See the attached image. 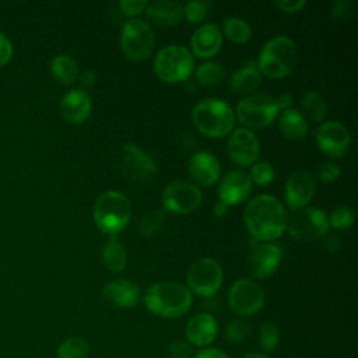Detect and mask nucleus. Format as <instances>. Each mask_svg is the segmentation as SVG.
<instances>
[{
    "label": "nucleus",
    "instance_id": "obj_45",
    "mask_svg": "<svg viewBox=\"0 0 358 358\" xmlns=\"http://www.w3.org/2000/svg\"><path fill=\"white\" fill-rule=\"evenodd\" d=\"M193 358H229L222 350L214 348V347H207L199 351L197 354L193 355Z\"/></svg>",
    "mask_w": 358,
    "mask_h": 358
},
{
    "label": "nucleus",
    "instance_id": "obj_33",
    "mask_svg": "<svg viewBox=\"0 0 358 358\" xmlns=\"http://www.w3.org/2000/svg\"><path fill=\"white\" fill-rule=\"evenodd\" d=\"M165 224V213L162 210H150L138 221V232L144 238L157 235Z\"/></svg>",
    "mask_w": 358,
    "mask_h": 358
},
{
    "label": "nucleus",
    "instance_id": "obj_34",
    "mask_svg": "<svg viewBox=\"0 0 358 358\" xmlns=\"http://www.w3.org/2000/svg\"><path fill=\"white\" fill-rule=\"evenodd\" d=\"M280 343V329L271 322L266 320L259 330V344L263 352H273Z\"/></svg>",
    "mask_w": 358,
    "mask_h": 358
},
{
    "label": "nucleus",
    "instance_id": "obj_48",
    "mask_svg": "<svg viewBox=\"0 0 358 358\" xmlns=\"http://www.w3.org/2000/svg\"><path fill=\"white\" fill-rule=\"evenodd\" d=\"M228 206L225 204V203H222V201H217L215 204H214V207H213V213H214V215H217V217H224L227 213H228Z\"/></svg>",
    "mask_w": 358,
    "mask_h": 358
},
{
    "label": "nucleus",
    "instance_id": "obj_9",
    "mask_svg": "<svg viewBox=\"0 0 358 358\" xmlns=\"http://www.w3.org/2000/svg\"><path fill=\"white\" fill-rule=\"evenodd\" d=\"M222 267L211 257H201L196 260L186 273V287L192 294L203 298L215 295L222 285Z\"/></svg>",
    "mask_w": 358,
    "mask_h": 358
},
{
    "label": "nucleus",
    "instance_id": "obj_6",
    "mask_svg": "<svg viewBox=\"0 0 358 358\" xmlns=\"http://www.w3.org/2000/svg\"><path fill=\"white\" fill-rule=\"evenodd\" d=\"M281 108L277 98L267 94H250L242 98L235 109V117L245 129H264L273 123Z\"/></svg>",
    "mask_w": 358,
    "mask_h": 358
},
{
    "label": "nucleus",
    "instance_id": "obj_22",
    "mask_svg": "<svg viewBox=\"0 0 358 358\" xmlns=\"http://www.w3.org/2000/svg\"><path fill=\"white\" fill-rule=\"evenodd\" d=\"M92 109L91 96L85 90L73 88L67 91L60 101L62 116L73 124H80L88 119Z\"/></svg>",
    "mask_w": 358,
    "mask_h": 358
},
{
    "label": "nucleus",
    "instance_id": "obj_42",
    "mask_svg": "<svg viewBox=\"0 0 358 358\" xmlns=\"http://www.w3.org/2000/svg\"><path fill=\"white\" fill-rule=\"evenodd\" d=\"M147 4L148 3L145 0H122L119 3V8L123 15L136 18V15L141 14L145 10Z\"/></svg>",
    "mask_w": 358,
    "mask_h": 358
},
{
    "label": "nucleus",
    "instance_id": "obj_12",
    "mask_svg": "<svg viewBox=\"0 0 358 358\" xmlns=\"http://www.w3.org/2000/svg\"><path fill=\"white\" fill-rule=\"evenodd\" d=\"M203 200L200 187L187 180H172L162 192V204L165 210L173 214L193 213Z\"/></svg>",
    "mask_w": 358,
    "mask_h": 358
},
{
    "label": "nucleus",
    "instance_id": "obj_18",
    "mask_svg": "<svg viewBox=\"0 0 358 358\" xmlns=\"http://www.w3.org/2000/svg\"><path fill=\"white\" fill-rule=\"evenodd\" d=\"M218 336V323L211 313L200 312L193 315L185 326V337L190 345L207 348Z\"/></svg>",
    "mask_w": 358,
    "mask_h": 358
},
{
    "label": "nucleus",
    "instance_id": "obj_50",
    "mask_svg": "<svg viewBox=\"0 0 358 358\" xmlns=\"http://www.w3.org/2000/svg\"><path fill=\"white\" fill-rule=\"evenodd\" d=\"M242 358H268L264 352H249L246 355H243Z\"/></svg>",
    "mask_w": 358,
    "mask_h": 358
},
{
    "label": "nucleus",
    "instance_id": "obj_32",
    "mask_svg": "<svg viewBox=\"0 0 358 358\" xmlns=\"http://www.w3.org/2000/svg\"><path fill=\"white\" fill-rule=\"evenodd\" d=\"M196 81L204 87H213L222 81L225 77V69L221 63L206 62L200 64L194 71Z\"/></svg>",
    "mask_w": 358,
    "mask_h": 358
},
{
    "label": "nucleus",
    "instance_id": "obj_11",
    "mask_svg": "<svg viewBox=\"0 0 358 358\" xmlns=\"http://www.w3.org/2000/svg\"><path fill=\"white\" fill-rule=\"evenodd\" d=\"M228 305L241 317L253 316L264 305V291L256 281L239 278L228 289Z\"/></svg>",
    "mask_w": 358,
    "mask_h": 358
},
{
    "label": "nucleus",
    "instance_id": "obj_4",
    "mask_svg": "<svg viewBox=\"0 0 358 358\" xmlns=\"http://www.w3.org/2000/svg\"><path fill=\"white\" fill-rule=\"evenodd\" d=\"M298 60V49L295 42L284 35L274 36L262 48L256 66L260 74L268 78H284L289 76Z\"/></svg>",
    "mask_w": 358,
    "mask_h": 358
},
{
    "label": "nucleus",
    "instance_id": "obj_37",
    "mask_svg": "<svg viewBox=\"0 0 358 358\" xmlns=\"http://www.w3.org/2000/svg\"><path fill=\"white\" fill-rule=\"evenodd\" d=\"M210 6L211 3L206 0L187 1L183 6V18H186L190 24H199L207 17Z\"/></svg>",
    "mask_w": 358,
    "mask_h": 358
},
{
    "label": "nucleus",
    "instance_id": "obj_16",
    "mask_svg": "<svg viewBox=\"0 0 358 358\" xmlns=\"http://www.w3.org/2000/svg\"><path fill=\"white\" fill-rule=\"evenodd\" d=\"M316 183L308 171L294 172L285 182L284 197L291 210H301L309 204L315 194Z\"/></svg>",
    "mask_w": 358,
    "mask_h": 358
},
{
    "label": "nucleus",
    "instance_id": "obj_38",
    "mask_svg": "<svg viewBox=\"0 0 358 358\" xmlns=\"http://www.w3.org/2000/svg\"><path fill=\"white\" fill-rule=\"evenodd\" d=\"M249 333H250V327L243 319H232L225 326V338L231 344H239L245 341Z\"/></svg>",
    "mask_w": 358,
    "mask_h": 358
},
{
    "label": "nucleus",
    "instance_id": "obj_26",
    "mask_svg": "<svg viewBox=\"0 0 358 358\" xmlns=\"http://www.w3.org/2000/svg\"><path fill=\"white\" fill-rule=\"evenodd\" d=\"M278 129L284 137L298 141L306 137L308 134V120L296 109H284L278 113Z\"/></svg>",
    "mask_w": 358,
    "mask_h": 358
},
{
    "label": "nucleus",
    "instance_id": "obj_8",
    "mask_svg": "<svg viewBox=\"0 0 358 358\" xmlns=\"http://www.w3.org/2000/svg\"><path fill=\"white\" fill-rule=\"evenodd\" d=\"M155 45V35L151 25L141 18H129L120 29V48L131 62L147 59Z\"/></svg>",
    "mask_w": 358,
    "mask_h": 358
},
{
    "label": "nucleus",
    "instance_id": "obj_41",
    "mask_svg": "<svg viewBox=\"0 0 358 358\" xmlns=\"http://www.w3.org/2000/svg\"><path fill=\"white\" fill-rule=\"evenodd\" d=\"M330 13L334 20L347 21L351 18V15L354 13V6L350 0H338V1L333 3Z\"/></svg>",
    "mask_w": 358,
    "mask_h": 358
},
{
    "label": "nucleus",
    "instance_id": "obj_10",
    "mask_svg": "<svg viewBox=\"0 0 358 358\" xmlns=\"http://www.w3.org/2000/svg\"><path fill=\"white\" fill-rule=\"evenodd\" d=\"M327 214L317 207H303L288 218L287 231L298 241L310 242L326 236L329 231Z\"/></svg>",
    "mask_w": 358,
    "mask_h": 358
},
{
    "label": "nucleus",
    "instance_id": "obj_20",
    "mask_svg": "<svg viewBox=\"0 0 358 358\" xmlns=\"http://www.w3.org/2000/svg\"><path fill=\"white\" fill-rule=\"evenodd\" d=\"M253 183L245 171H231L224 175L218 186L220 201L225 203L228 207L241 204L252 193Z\"/></svg>",
    "mask_w": 358,
    "mask_h": 358
},
{
    "label": "nucleus",
    "instance_id": "obj_47",
    "mask_svg": "<svg viewBox=\"0 0 358 358\" xmlns=\"http://www.w3.org/2000/svg\"><path fill=\"white\" fill-rule=\"evenodd\" d=\"M323 246L330 250V252H334L340 248V238L337 236H326L324 241H323Z\"/></svg>",
    "mask_w": 358,
    "mask_h": 358
},
{
    "label": "nucleus",
    "instance_id": "obj_40",
    "mask_svg": "<svg viewBox=\"0 0 358 358\" xmlns=\"http://www.w3.org/2000/svg\"><path fill=\"white\" fill-rule=\"evenodd\" d=\"M171 358H193V347L182 338H175L168 345Z\"/></svg>",
    "mask_w": 358,
    "mask_h": 358
},
{
    "label": "nucleus",
    "instance_id": "obj_36",
    "mask_svg": "<svg viewBox=\"0 0 358 358\" xmlns=\"http://www.w3.org/2000/svg\"><path fill=\"white\" fill-rule=\"evenodd\" d=\"M252 183L257 185V186H267L270 185L274 178H275V172H274V168L271 164L268 162H257V164H253L252 168H250V172L248 173Z\"/></svg>",
    "mask_w": 358,
    "mask_h": 358
},
{
    "label": "nucleus",
    "instance_id": "obj_46",
    "mask_svg": "<svg viewBox=\"0 0 358 358\" xmlns=\"http://www.w3.org/2000/svg\"><path fill=\"white\" fill-rule=\"evenodd\" d=\"M78 80H80V84H81V90L84 88H91L94 84H95V80H96V76L92 70H85L83 71L80 76H78Z\"/></svg>",
    "mask_w": 358,
    "mask_h": 358
},
{
    "label": "nucleus",
    "instance_id": "obj_24",
    "mask_svg": "<svg viewBox=\"0 0 358 358\" xmlns=\"http://www.w3.org/2000/svg\"><path fill=\"white\" fill-rule=\"evenodd\" d=\"M147 18L158 27H175L183 20V6L172 0H159L147 4Z\"/></svg>",
    "mask_w": 358,
    "mask_h": 358
},
{
    "label": "nucleus",
    "instance_id": "obj_19",
    "mask_svg": "<svg viewBox=\"0 0 358 358\" xmlns=\"http://www.w3.org/2000/svg\"><path fill=\"white\" fill-rule=\"evenodd\" d=\"M281 262V249L273 242H260L249 256V271L255 278H266L275 273Z\"/></svg>",
    "mask_w": 358,
    "mask_h": 358
},
{
    "label": "nucleus",
    "instance_id": "obj_31",
    "mask_svg": "<svg viewBox=\"0 0 358 358\" xmlns=\"http://www.w3.org/2000/svg\"><path fill=\"white\" fill-rule=\"evenodd\" d=\"M90 343L81 336H71L62 341L57 348V358H87L90 354Z\"/></svg>",
    "mask_w": 358,
    "mask_h": 358
},
{
    "label": "nucleus",
    "instance_id": "obj_27",
    "mask_svg": "<svg viewBox=\"0 0 358 358\" xmlns=\"http://www.w3.org/2000/svg\"><path fill=\"white\" fill-rule=\"evenodd\" d=\"M102 260L105 267L112 273L124 270L127 264V252L117 236H110V239L105 243L102 249Z\"/></svg>",
    "mask_w": 358,
    "mask_h": 358
},
{
    "label": "nucleus",
    "instance_id": "obj_2",
    "mask_svg": "<svg viewBox=\"0 0 358 358\" xmlns=\"http://www.w3.org/2000/svg\"><path fill=\"white\" fill-rule=\"evenodd\" d=\"M193 303V294L183 284L159 281L150 285L144 295L145 308L155 316L176 319L189 312Z\"/></svg>",
    "mask_w": 358,
    "mask_h": 358
},
{
    "label": "nucleus",
    "instance_id": "obj_13",
    "mask_svg": "<svg viewBox=\"0 0 358 358\" xmlns=\"http://www.w3.org/2000/svg\"><path fill=\"white\" fill-rule=\"evenodd\" d=\"M315 137L320 151L331 158L343 157L351 144L348 129L338 120H326L320 123Z\"/></svg>",
    "mask_w": 358,
    "mask_h": 358
},
{
    "label": "nucleus",
    "instance_id": "obj_3",
    "mask_svg": "<svg viewBox=\"0 0 358 358\" xmlns=\"http://www.w3.org/2000/svg\"><path fill=\"white\" fill-rule=\"evenodd\" d=\"M196 129L211 138L228 136L235 127L234 109L220 98H206L192 110Z\"/></svg>",
    "mask_w": 358,
    "mask_h": 358
},
{
    "label": "nucleus",
    "instance_id": "obj_28",
    "mask_svg": "<svg viewBox=\"0 0 358 358\" xmlns=\"http://www.w3.org/2000/svg\"><path fill=\"white\" fill-rule=\"evenodd\" d=\"M50 71L53 77L62 84H73L80 76L78 63L66 53H60L53 57L50 63Z\"/></svg>",
    "mask_w": 358,
    "mask_h": 358
},
{
    "label": "nucleus",
    "instance_id": "obj_5",
    "mask_svg": "<svg viewBox=\"0 0 358 358\" xmlns=\"http://www.w3.org/2000/svg\"><path fill=\"white\" fill-rule=\"evenodd\" d=\"M92 215L95 225L102 232L116 236L130 221V200L117 190H106L98 196L94 204Z\"/></svg>",
    "mask_w": 358,
    "mask_h": 358
},
{
    "label": "nucleus",
    "instance_id": "obj_30",
    "mask_svg": "<svg viewBox=\"0 0 358 358\" xmlns=\"http://www.w3.org/2000/svg\"><path fill=\"white\" fill-rule=\"evenodd\" d=\"M224 35L234 43H246L252 38L250 25L239 17H228L222 21Z\"/></svg>",
    "mask_w": 358,
    "mask_h": 358
},
{
    "label": "nucleus",
    "instance_id": "obj_15",
    "mask_svg": "<svg viewBox=\"0 0 358 358\" xmlns=\"http://www.w3.org/2000/svg\"><path fill=\"white\" fill-rule=\"evenodd\" d=\"M228 155L239 166L253 165L260 154V144L256 134L245 127L234 129L228 138Z\"/></svg>",
    "mask_w": 358,
    "mask_h": 358
},
{
    "label": "nucleus",
    "instance_id": "obj_14",
    "mask_svg": "<svg viewBox=\"0 0 358 358\" xmlns=\"http://www.w3.org/2000/svg\"><path fill=\"white\" fill-rule=\"evenodd\" d=\"M123 171L131 180L145 183L157 175L158 168L148 152L129 141L123 147Z\"/></svg>",
    "mask_w": 358,
    "mask_h": 358
},
{
    "label": "nucleus",
    "instance_id": "obj_29",
    "mask_svg": "<svg viewBox=\"0 0 358 358\" xmlns=\"http://www.w3.org/2000/svg\"><path fill=\"white\" fill-rule=\"evenodd\" d=\"M302 110H303V117L306 120L320 123L327 112V103L326 98L316 90H309L303 94L302 96Z\"/></svg>",
    "mask_w": 358,
    "mask_h": 358
},
{
    "label": "nucleus",
    "instance_id": "obj_44",
    "mask_svg": "<svg viewBox=\"0 0 358 358\" xmlns=\"http://www.w3.org/2000/svg\"><path fill=\"white\" fill-rule=\"evenodd\" d=\"M13 56V45L8 38L0 32V66L6 64Z\"/></svg>",
    "mask_w": 358,
    "mask_h": 358
},
{
    "label": "nucleus",
    "instance_id": "obj_17",
    "mask_svg": "<svg viewBox=\"0 0 358 358\" xmlns=\"http://www.w3.org/2000/svg\"><path fill=\"white\" fill-rule=\"evenodd\" d=\"M187 172L197 187H210L221 176V164L214 154L197 151L187 161Z\"/></svg>",
    "mask_w": 358,
    "mask_h": 358
},
{
    "label": "nucleus",
    "instance_id": "obj_49",
    "mask_svg": "<svg viewBox=\"0 0 358 358\" xmlns=\"http://www.w3.org/2000/svg\"><path fill=\"white\" fill-rule=\"evenodd\" d=\"M277 101H278V103H280L281 110L288 109V108H291V105H292V96H291L289 94H284V95H281L280 98H277Z\"/></svg>",
    "mask_w": 358,
    "mask_h": 358
},
{
    "label": "nucleus",
    "instance_id": "obj_35",
    "mask_svg": "<svg viewBox=\"0 0 358 358\" xmlns=\"http://www.w3.org/2000/svg\"><path fill=\"white\" fill-rule=\"evenodd\" d=\"M327 218H329V227L344 231L352 227L355 221V214H354V210L347 206H337L336 208L331 210Z\"/></svg>",
    "mask_w": 358,
    "mask_h": 358
},
{
    "label": "nucleus",
    "instance_id": "obj_43",
    "mask_svg": "<svg viewBox=\"0 0 358 358\" xmlns=\"http://www.w3.org/2000/svg\"><path fill=\"white\" fill-rule=\"evenodd\" d=\"M274 6L284 13H296L306 6L305 0H275Z\"/></svg>",
    "mask_w": 358,
    "mask_h": 358
},
{
    "label": "nucleus",
    "instance_id": "obj_39",
    "mask_svg": "<svg viewBox=\"0 0 358 358\" xmlns=\"http://www.w3.org/2000/svg\"><path fill=\"white\" fill-rule=\"evenodd\" d=\"M340 175H341L340 166L336 165L334 162H330V161L322 162L317 166V172H316L317 179L323 183H333L340 178Z\"/></svg>",
    "mask_w": 358,
    "mask_h": 358
},
{
    "label": "nucleus",
    "instance_id": "obj_23",
    "mask_svg": "<svg viewBox=\"0 0 358 358\" xmlns=\"http://www.w3.org/2000/svg\"><path fill=\"white\" fill-rule=\"evenodd\" d=\"M102 295L110 305L127 309L138 303L141 292L136 282L124 278H116L103 287Z\"/></svg>",
    "mask_w": 358,
    "mask_h": 358
},
{
    "label": "nucleus",
    "instance_id": "obj_21",
    "mask_svg": "<svg viewBox=\"0 0 358 358\" xmlns=\"http://www.w3.org/2000/svg\"><path fill=\"white\" fill-rule=\"evenodd\" d=\"M222 48V32L215 24H203L190 38L192 55L200 59L215 56Z\"/></svg>",
    "mask_w": 358,
    "mask_h": 358
},
{
    "label": "nucleus",
    "instance_id": "obj_1",
    "mask_svg": "<svg viewBox=\"0 0 358 358\" xmlns=\"http://www.w3.org/2000/svg\"><path fill=\"white\" fill-rule=\"evenodd\" d=\"M288 213L282 203L271 194H259L246 203L243 221L250 235L260 242L280 238L288 225Z\"/></svg>",
    "mask_w": 358,
    "mask_h": 358
},
{
    "label": "nucleus",
    "instance_id": "obj_7",
    "mask_svg": "<svg viewBox=\"0 0 358 358\" xmlns=\"http://www.w3.org/2000/svg\"><path fill=\"white\" fill-rule=\"evenodd\" d=\"M194 60L190 49L182 45L162 48L154 59V71L159 80L168 84L186 81L193 71Z\"/></svg>",
    "mask_w": 358,
    "mask_h": 358
},
{
    "label": "nucleus",
    "instance_id": "obj_25",
    "mask_svg": "<svg viewBox=\"0 0 358 358\" xmlns=\"http://www.w3.org/2000/svg\"><path fill=\"white\" fill-rule=\"evenodd\" d=\"M262 83V74L255 62H249L235 70L229 77V88L236 94L250 95Z\"/></svg>",
    "mask_w": 358,
    "mask_h": 358
}]
</instances>
